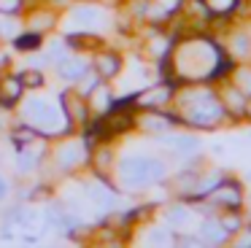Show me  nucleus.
<instances>
[{"label":"nucleus","instance_id":"f257e3e1","mask_svg":"<svg viewBox=\"0 0 251 248\" xmlns=\"http://www.w3.org/2000/svg\"><path fill=\"white\" fill-rule=\"evenodd\" d=\"M25 116L35 129H44V132H60L62 129V113L49 100H30L25 105Z\"/></svg>","mask_w":251,"mask_h":248},{"label":"nucleus","instance_id":"f03ea898","mask_svg":"<svg viewBox=\"0 0 251 248\" xmlns=\"http://www.w3.org/2000/svg\"><path fill=\"white\" fill-rule=\"evenodd\" d=\"M186 119H189L195 127H213V124L222 119V105H219L216 100H211V97H208V92H202V97L189 108Z\"/></svg>","mask_w":251,"mask_h":248},{"label":"nucleus","instance_id":"7ed1b4c3","mask_svg":"<svg viewBox=\"0 0 251 248\" xmlns=\"http://www.w3.org/2000/svg\"><path fill=\"white\" fill-rule=\"evenodd\" d=\"M146 165H149V156H127V159L122 162V181H125V186L141 189L143 183L149 181Z\"/></svg>","mask_w":251,"mask_h":248},{"label":"nucleus","instance_id":"20e7f679","mask_svg":"<svg viewBox=\"0 0 251 248\" xmlns=\"http://www.w3.org/2000/svg\"><path fill=\"white\" fill-rule=\"evenodd\" d=\"M216 202H222V205H227V208H238L240 205V189H238V183H229V181H224L222 186H216L213 189V194H211Z\"/></svg>","mask_w":251,"mask_h":248},{"label":"nucleus","instance_id":"39448f33","mask_svg":"<svg viewBox=\"0 0 251 248\" xmlns=\"http://www.w3.org/2000/svg\"><path fill=\"white\" fill-rule=\"evenodd\" d=\"M122 68L119 57H116L114 51H103L98 54V59H95V70H98V75H103V78H111V75H116Z\"/></svg>","mask_w":251,"mask_h":248},{"label":"nucleus","instance_id":"423d86ee","mask_svg":"<svg viewBox=\"0 0 251 248\" xmlns=\"http://www.w3.org/2000/svg\"><path fill=\"white\" fill-rule=\"evenodd\" d=\"M57 159H60V165L62 167H76V165H81V159H84V146L81 143H65L60 151H57Z\"/></svg>","mask_w":251,"mask_h":248},{"label":"nucleus","instance_id":"0eeeda50","mask_svg":"<svg viewBox=\"0 0 251 248\" xmlns=\"http://www.w3.org/2000/svg\"><path fill=\"white\" fill-rule=\"evenodd\" d=\"M22 81H19V75H8V78L0 81V100L6 102V105H11V102L19 100V95H22Z\"/></svg>","mask_w":251,"mask_h":248},{"label":"nucleus","instance_id":"6e6552de","mask_svg":"<svg viewBox=\"0 0 251 248\" xmlns=\"http://www.w3.org/2000/svg\"><path fill=\"white\" fill-rule=\"evenodd\" d=\"M73 22L81 27H87V30H92V27H100L105 22V16L100 14L98 8H76L73 11Z\"/></svg>","mask_w":251,"mask_h":248},{"label":"nucleus","instance_id":"1a4fd4ad","mask_svg":"<svg viewBox=\"0 0 251 248\" xmlns=\"http://www.w3.org/2000/svg\"><path fill=\"white\" fill-rule=\"evenodd\" d=\"M84 70H87V65H84L81 59H62L60 62V75L65 81H78Z\"/></svg>","mask_w":251,"mask_h":248},{"label":"nucleus","instance_id":"9d476101","mask_svg":"<svg viewBox=\"0 0 251 248\" xmlns=\"http://www.w3.org/2000/svg\"><path fill=\"white\" fill-rule=\"evenodd\" d=\"M200 235H202V240H208V243H224L227 240V229H224L222 224H216V221H205V224L200 226Z\"/></svg>","mask_w":251,"mask_h":248},{"label":"nucleus","instance_id":"9b49d317","mask_svg":"<svg viewBox=\"0 0 251 248\" xmlns=\"http://www.w3.org/2000/svg\"><path fill=\"white\" fill-rule=\"evenodd\" d=\"M170 97V86L162 84V86H154V89H149L146 95L138 97V102L141 105H159V102H165Z\"/></svg>","mask_w":251,"mask_h":248},{"label":"nucleus","instance_id":"f8f14e48","mask_svg":"<svg viewBox=\"0 0 251 248\" xmlns=\"http://www.w3.org/2000/svg\"><path fill=\"white\" fill-rule=\"evenodd\" d=\"M87 194H89L92 199H98L100 205H108V208L116 202V197H114V194H111L105 186H100V183H95V186H89V189H87Z\"/></svg>","mask_w":251,"mask_h":248},{"label":"nucleus","instance_id":"ddd939ff","mask_svg":"<svg viewBox=\"0 0 251 248\" xmlns=\"http://www.w3.org/2000/svg\"><path fill=\"white\" fill-rule=\"evenodd\" d=\"M224 102H227V108H229L232 113L246 111V100H243V92H240V89H229V92H224Z\"/></svg>","mask_w":251,"mask_h":248},{"label":"nucleus","instance_id":"4468645a","mask_svg":"<svg viewBox=\"0 0 251 248\" xmlns=\"http://www.w3.org/2000/svg\"><path fill=\"white\" fill-rule=\"evenodd\" d=\"M211 14H229V11L238 5V0H200Z\"/></svg>","mask_w":251,"mask_h":248},{"label":"nucleus","instance_id":"2eb2a0df","mask_svg":"<svg viewBox=\"0 0 251 248\" xmlns=\"http://www.w3.org/2000/svg\"><path fill=\"white\" fill-rule=\"evenodd\" d=\"M170 146H173L176 151H181V154H189V151H195L200 143H197L195 138H184V135H178V138L170 140Z\"/></svg>","mask_w":251,"mask_h":248},{"label":"nucleus","instance_id":"dca6fc26","mask_svg":"<svg viewBox=\"0 0 251 248\" xmlns=\"http://www.w3.org/2000/svg\"><path fill=\"white\" fill-rule=\"evenodd\" d=\"M108 102H111L108 92H105L103 86H92V105L98 108V111H105V108H108Z\"/></svg>","mask_w":251,"mask_h":248},{"label":"nucleus","instance_id":"f3484780","mask_svg":"<svg viewBox=\"0 0 251 248\" xmlns=\"http://www.w3.org/2000/svg\"><path fill=\"white\" fill-rule=\"evenodd\" d=\"M146 175H149V181H159V178H165V165L159 159H151V156H149Z\"/></svg>","mask_w":251,"mask_h":248},{"label":"nucleus","instance_id":"a211bd4d","mask_svg":"<svg viewBox=\"0 0 251 248\" xmlns=\"http://www.w3.org/2000/svg\"><path fill=\"white\" fill-rule=\"evenodd\" d=\"M19 81H22V86H41L44 84V75L38 73V70H25V73H19Z\"/></svg>","mask_w":251,"mask_h":248},{"label":"nucleus","instance_id":"6ab92c4d","mask_svg":"<svg viewBox=\"0 0 251 248\" xmlns=\"http://www.w3.org/2000/svg\"><path fill=\"white\" fill-rule=\"evenodd\" d=\"M170 221H173L176 226H186V224H189V210L173 208V210H170Z\"/></svg>","mask_w":251,"mask_h":248},{"label":"nucleus","instance_id":"aec40b11","mask_svg":"<svg viewBox=\"0 0 251 248\" xmlns=\"http://www.w3.org/2000/svg\"><path fill=\"white\" fill-rule=\"evenodd\" d=\"M62 102H65V111H71L73 119H84V105H81V102L71 100V97H65Z\"/></svg>","mask_w":251,"mask_h":248},{"label":"nucleus","instance_id":"412c9836","mask_svg":"<svg viewBox=\"0 0 251 248\" xmlns=\"http://www.w3.org/2000/svg\"><path fill=\"white\" fill-rule=\"evenodd\" d=\"M14 138H17V143L27 146V143H33V140H35V132L30 127H22V129H17V132H14Z\"/></svg>","mask_w":251,"mask_h":248},{"label":"nucleus","instance_id":"4be33fe9","mask_svg":"<svg viewBox=\"0 0 251 248\" xmlns=\"http://www.w3.org/2000/svg\"><path fill=\"white\" fill-rule=\"evenodd\" d=\"M22 8V0H0V14H17Z\"/></svg>","mask_w":251,"mask_h":248},{"label":"nucleus","instance_id":"5701e85b","mask_svg":"<svg viewBox=\"0 0 251 248\" xmlns=\"http://www.w3.org/2000/svg\"><path fill=\"white\" fill-rule=\"evenodd\" d=\"M238 89L251 92V70H238Z\"/></svg>","mask_w":251,"mask_h":248},{"label":"nucleus","instance_id":"b1692460","mask_svg":"<svg viewBox=\"0 0 251 248\" xmlns=\"http://www.w3.org/2000/svg\"><path fill=\"white\" fill-rule=\"evenodd\" d=\"M17 167H19L22 173H30V170L35 167V156H33V154H22V156H19V162H17Z\"/></svg>","mask_w":251,"mask_h":248},{"label":"nucleus","instance_id":"393cba45","mask_svg":"<svg viewBox=\"0 0 251 248\" xmlns=\"http://www.w3.org/2000/svg\"><path fill=\"white\" fill-rule=\"evenodd\" d=\"M149 240L157 243V246H165V243H168V232L165 229H151L149 232Z\"/></svg>","mask_w":251,"mask_h":248},{"label":"nucleus","instance_id":"a878e982","mask_svg":"<svg viewBox=\"0 0 251 248\" xmlns=\"http://www.w3.org/2000/svg\"><path fill=\"white\" fill-rule=\"evenodd\" d=\"M232 49H235L238 54H246V51H249V38H246V35H235Z\"/></svg>","mask_w":251,"mask_h":248},{"label":"nucleus","instance_id":"bb28decb","mask_svg":"<svg viewBox=\"0 0 251 248\" xmlns=\"http://www.w3.org/2000/svg\"><path fill=\"white\" fill-rule=\"evenodd\" d=\"M19 49H35L38 46V35H27V38H17Z\"/></svg>","mask_w":251,"mask_h":248},{"label":"nucleus","instance_id":"cd10ccee","mask_svg":"<svg viewBox=\"0 0 251 248\" xmlns=\"http://www.w3.org/2000/svg\"><path fill=\"white\" fill-rule=\"evenodd\" d=\"M222 224H224V229H227V232H235V229L240 226V219H238V216H232V213H229V216H224V221H222Z\"/></svg>","mask_w":251,"mask_h":248},{"label":"nucleus","instance_id":"c85d7f7f","mask_svg":"<svg viewBox=\"0 0 251 248\" xmlns=\"http://www.w3.org/2000/svg\"><path fill=\"white\" fill-rule=\"evenodd\" d=\"M51 59H60L62 57V43H51V54H49Z\"/></svg>","mask_w":251,"mask_h":248},{"label":"nucleus","instance_id":"c756f323","mask_svg":"<svg viewBox=\"0 0 251 248\" xmlns=\"http://www.w3.org/2000/svg\"><path fill=\"white\" fill-rule=\"evenodd\" d=\"M143 124H146L149 129H159V127H165V122H159V119H146Z\"/></svg>","mask_w":251,"mask_h":248},{"label":"nucleus","instance_id":"7c9ffc66","mask_svg":"<svg viewBox=\"0 0 251 248\" xmlns=\"http://www.w3.org/2000/svg\"><path fill=\"white\" fill-rule=\"evenodd\" d=\"M108 159H111V154H108V151H105V149H103V151H98V165H100V167H103V165H105V162H108Z\"/></svg>","mask_w":251,"mask_h":248},{"label":"nucleus","instance_id":"2f4dec72","mask_svg":"<svg viewBox=\"0 0 251 248\" xmlns=\"http://www.w3.org/2000/svg\"><path fill=\"white\" fill-rule=\"evenodd\" d=\"M6 194H8V181L0 178V199H6Z\"/></svg>","mask_w":251,"mask_h":248},{"label":"nucleus","instance_id":"473e14b6","mask_svg":"<svg viewBox=\"0 0 251 248\" xmlns=\"http://www.w3.org/2000/svg\"><path fill=\"white\" fill-rule=\"evenodd\" d=\"M243 246H251V235H249V237H243Z\"/></svg>","mask_w":251,"mask_h":248},{"label":"nucleus","instance_id":"72a5a7b5","mask_svg":"<svg viewBox=\"0 0 251 248\" xmlns=\"http://www.w3.org/2000/svg\"><path fill=\"white\" fill-rule=\"evenodd\" d=\"M246 113H249V116H251V100L246 102Z\"/></svg>","mask_w":251,"mask_h":248}]
</instances>
